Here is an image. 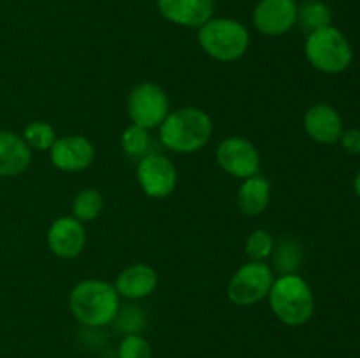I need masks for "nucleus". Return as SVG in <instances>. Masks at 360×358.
Here are the masks:
<instances>
[{"instance_id":"10","label":"nucleus","mask_w":360,"mask_h":358,"mask_svg":"<svg viewBox=\"0 0 360 358\" xmlns=\"http://www.w3.org/2000/svg\"><path fill=\"white\" fill-rule=\"evenodd\" d=\"M295 0H259L252 14L253 27L266 37H280L297 25Z\"/></svg>"},{"instance_id":"22","label":"nucleus","mask_w":360,"mask_h":358,"mask_svg":"<svg viewBox=\"0 0 360 358\" xmlns=\"http://www.w3.org/2000/svg\"><path fill=\"white\" fill-rule=\"evenodd\" d=\"M21 137H23V140L28 144L30 150L49 151L56 140V132L51 123L35 119V121L27 123Z\"/></svg>"},{"instance_id":"1","label":"nucleus","mask_w":360,"mask_h":358,"mask_svg":"<svg viewBox=\"0 0 360 358\" xmlns=\"http://www.w3.org/2000/svg\"><path fill=\"white\" fill-rule=\"evenodd\" d=\"M213 135V119L204 109L185 105L171 111L158 126V137L165 150L179 154L200 151Z\"/></svg>"},{"instance_id":"12","label":"nucleus","mask_w":360,"mask_h":358,"mask_svg":"<svg viewBox=\"0 0 360 358\" xmlns=\"http://www.w3.org/2000/svg\"><path fill=\"white\" fill-rule=\"evenodd\" d=\"M46 242L55 256L72 260L79 256L86 246V228L74 216H60L49 225Z\"/></svg>"},{"instance_id":"25","label":"nucleus","mask_w":360,"mask_h":358,"mask_svg":"<svg viewBox=\"0 0 360 358\" xmlns=\"http://www.w3.org/2000/svg\"><path fill=\"white\" fill-rule=\"evenodd\" d=\"M116 354H118V358H151L153 350H151V344L141 333H129L122 339Z\"/></svg>"},{"instance_id":"21","label":"nucleus","mask_w":360,"mask_h":358,"mask_svg":"<svg viewBox=\"0 0 360 358\" xmlns=\"http://www.w3.org/2000/svg\"><path fill=\"white\" fill-rule=\"evenodd\" d=\"M122 150L125 151L129 157L134 158H143L146 154L151 153V144H153V139L150 135V130L143 128V126L137 125H129L122 132Z\"/></svg>"},{"instance_id":"3","label":"nucleus","mask_w":360,"mask_h":358,"mask_svg":"<svg viewBox=\"0 0 360 358\" xmlns=\"http://www.w3.org/2000/svg\"><path fill=\"white\" fill-rule=\"evenodd\" d=\"M267 298L273 314L287 326L306 325L315 314V295L299 274L278 276Z\"/></svg>"},{"instance_id":"5","label":"nucleus","mask_w":360,"mask_h":358,"mask_svg":"<svg viewBox=\"0 0 360 358\" xmlns=\"http://www.w3.org/2000/svg\"><path fill=\"white\" fill-rule=\"evenodd\" d=\"M304 55L309 65L322 74L336 76L352 65L354 49L340 28L323 27L309 32L304 42Z\"/></svg>"},{"instance_id":"8","label":"nucleus","mask_w":360,"mask_h":358,"mask_svg":"<svg viewBox=\"0 0 360 358\" xmlns=\"http://www.w3.org/2000/svg\"><path fill=\"white\" fill-rule=\"evenodd\" d=\"M214 157L221 171L241 181L259 174L260 164H262L255 144L241 135L225 137L217 146Z\"/></svg>"},{"instance_id":"11","label":"nucleus","mask_w":360,"mask_h":358,"mask_svg":"<svg viewBox=\"0 0 360 358\" xmlns=\"http://www.w3.org/2000/svg\"><path fill=\"white\" fill-rule=\"evenodd\" d=\"M49 160L62 172L86 171L95 160V146L84 135L56 137L49 150Z\"/></svg>"},{"instance_id":"16","label":"nucleus","mask_w":360,"mask_h":358,"mask_svg":"<svg viewBox=\"0 0 360 358\" xmlns=\"http://www.w3.org/2000/svg\"><path fill=\"white\" fill-rule=\"evenodd\" d=\"M32 150L23 137L0 130V178H14L30 167Z\"/></svg>"},{"instance_id":"23","label":"nucleus","mask_w":360,"mask_h":358,"mask_svg":"<svg viewBox=\"0 0 360 358\" xmlns=\"http://www.w3.org/2000/svg\"><path fill=\"white\" fill-rule=\"evenodd\" d=\"M274 237L269 230L264 228H257V230L250 232L245 242V251L250 260L253 262H266L269 260L271 253L274 249Z\"/></svg>"},{"instance_id":"2","label":"nucleus","mask_w":360,"mask_h":358,"mask_svg":"<svg viewBox=\"0 0 360 358\" xmlns=\"http://www.w3.org/2000/svg\"><path fill=\"white\" fill-rule=\"evenodd\" d=\"M69 307L74 318L88 329H102L115 321L122 298L115 284L104 279H83L70 290Z\"/></svg>"},{"instance_id":"6","label":"nucleus","mask_w":360,"mask_h":358,"mask_svg":"<svg viewBox=\"0 0 360 358\" xmlns=\"http://www.w3.org/2000/svg\"><path fill=\"white\" fill-rule=\"evenodd\" d=\"M274 279L276 276L269 263L248 260L236 270L234 276L229 281V300L239 307H250V305L259 304L264 298H267Z\"/></svg>"},{"instance_id":"14","label":"nucleus","mask_w":360,"mask_h":358,"mask_svg":"<svg viewBox=\"0 0 360 358\" xmlns=\"http://www.w3.org/2000/svg\"><path fill=\"white\" fill-rule=\"evenodd\" d=\"M306 133L319 144H336L343 133V118L336 107L326 102L313 104L302 119Z\"/></svg>"},{"instance_id":"28","label":"nucleus","mask_w":360,"mask_h":358,"mask_svg":"<svg viewBox=\"0 0 360 358\" xmlns=\"http://www.w3.org/2000/svg\"><path fill=\"white\" fill-rule=\"evenodd\" d=\"M104 358H118V354L112 353V354H109V357H104Z\"/></svg>"},{"instance_id":"26","label":"nucleus","mask_w":360,"mask_h":358,"mask_svg":"<svg viewBox=\"0 0 360 358\" xmlns=\"http://www.w3.org/2000/svg\"><path fill=\"white\" fill-rule=\"evenodd\" d=\"M343 150L350 154H360V128L343 130L340 137Z\"/></svg>"},{"instance_id":"24","label":"nucleus","mask_w":360,"mask_h":358,"mask_svg":"<svg viewBox=\"0 0 360 358\" xmlns=\"http://www.w3.org/2000/svg\"><path fill=\"white\" fill-rule=\"evenodd\" d=\"M144 321H146V316H144L143 309L129 304L120 307L118 314H116L112 323H115L120 332L129 336V333H141V330L144 329Z\"/></svg>"},{"instance_id":"13","label":"nucleus","mask_w":360,"mask_h":358,"mask_svg":"<svg viewBox=\"0 0 360 358\" xmlns=\"http://www.w3.org/2000/svg\"><path fill=\"white\" fill-rule=\"evenodd\" d=\"M157 9L169 23L199 28L214 16L217 0H157Z\"/></svg>"},{"instance_id":"18","label":"nucleus","mask_w":360,"mask_h":358,"mask_svg":"<svg viewBox=\"0 0 360 358\" xmlns=\"http://www.w3.org/2000/svg\"><path fill=\"white\" fill-rule=\"evenodd\" d=\"M271 269L283 274H297L304 260V249L302 244L295 237H281L274 242V249L271 253Z\"/></svg>"},{"instance_id":"20","label":"nucleus","mask_w":360,"mask_h":358,"mask_svg":"<svg viewBox=\"0 0 360 358\" xmlns=\"http://www.w3.org/2000/svg\"><path fill=\"white\" fill-rule=\"evenodd\" d=\"M104 211V197L98 190L84 188L72 200V216L81 223L95 221Z\"/></svg>"},{"instance_id":"4","label":"nucleus","mask_w":360,"mask_h":358,"mask_svg":"<svg viewBox=\"0 0 360 358\" xmlns=\"http://www.w3.org/2000/svg\"><path fill=\"white\" fill-rule=\"evenodd\" d=\"M200 49L210 58L231 63L243 58L250 48V32L234 18H211L197 28Z\"/></svg>"},{"instance_id":"17","label":"nucleus","mask_w":360,"mask_h":358,"mask_svg":"<svg viewBox=\"0 0 360 358\" xmlns=\"http://www.w3.org/2000/svg\"><path fill=\"white\" fill-rule=\"evenodd\" d=\"M271 202V181L264 174L243 179L236 193V206L245 216H259Z\"/></svg>"},{"instance_id":"7","label":"nucleus","mask_w":360,"mask_h":358,"mask_svg":"<svg viewBox=\"0 0 360 358\" xmlns=\"http://www.w3.org/2000/svg\"><path fill=\"white\" fill-rule=\"evenodd\" d=\"M127 112L132 125L153 130L158 128L167 118L171 104L164 88L151 81H144L130 90L127 97Z\"/></svg>"},{"instance_id":"27","label":"nucleus","mask_w":360,"mask_h":358,"mask_svg":"<svg viewBox=\"0 0 360 358\" xmlns=\"http://www.w3.org/2000/svg\"><path fill=\"white\" fill-rule=\"evenodd\" d=\"M354 190L355 193H357V197L360 199V168L357 172V175H355V181H354Z\"/></svg>"},{"instance_id":"15","label":"nucleus","mask_w":360,"mask_h":358,"mask_svg":"<svg viewBox=\"0 0 360 358\" xmlns=\"http://www.w3.org/2000/svg\"><path fill=\"white\" fill-rule=\"evenodd\" d=\"M158 274L148 263H132L118 274L115 281V288L120 298L127 300H141L146 298L157 290Z\"/></svg>"},{"instance_id":"19","label":"nucleus","mask_w":360,"mask_h":358,"mask_svg":"<svg viewBox=\"0 0 360 358\" xmlns=\"http://www.w3.org/2000/svg\"><path fill=\"white\" fill-rule=\"evenodd\" d=\"M297 23L304 30L315 32L333 25V11L323 0H306L297 9Z\"/></svg>"},{"instance_id":"9","label":"nucleus","mask_w":360,"mask_h":358,"mask_svg":"<svg viewBox=\"0 0 360 358\" xmlns=\"http://www.w3.org/2000/svg\"><path fill=\"white\" fill-rule=\"evenodd\" d=\"M137 183L150 199H167L178 186V168L171 158L160 153H150L137 164Z\"/></svg>"}]
</instances>
